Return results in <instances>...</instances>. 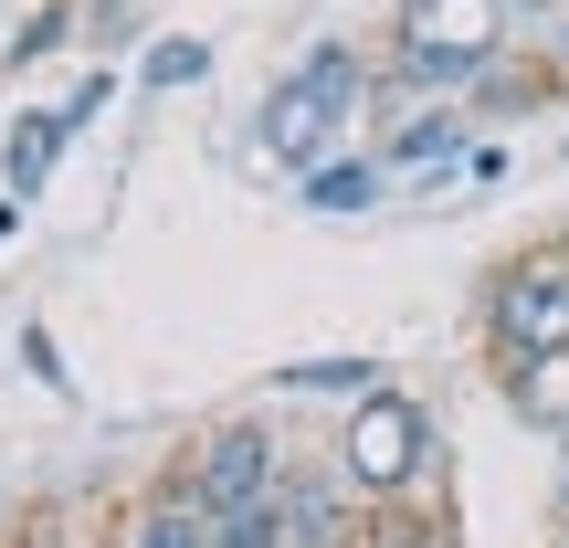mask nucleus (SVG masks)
Instances as JSON below:
<instances>
[{
	"label": "nucleus",
	"mask_w": 569,
	"mask_h": 548,
	"mask_svg": "<svg viewBox=\"0 0 569 548\" xmlns=\"http://www.w3.org/2000/svg\"><path fill=\"white\" fill-rule=\"evenodd\" d=\"M369 96H380V74H369L348 42H306L296 74H274V84H264V159H274V169H296V180H317L327 148L359 127V106H369Z\"/></svg>",
	"instance_id": "f257e3e1"
},
{
	"label": "nucleus",
	"mask_w": 569,
	"mask_h": 548,
	"mask_svg": "<svg viewBox=\"0 0 569 548\" xmlns=\"http://www.w3.org/2000/svg\"><path fill=\"white\" fill-rule=\"evenodd\" d=\"M507 0H401L390 21V53H401V84L422 96H475V84L507 63Z\"/></svg>",
	"instance_id": "f03ea898"
},
{
	"label": "nucleus",
	"mask_w": 569,
	"mask_h": 548,
	"mask_svg": "<svg viewBox=\"0 0 569 548\" xmlns=\"http://www.w3.org/2000/svg\"><path fill=\"white\" fill-rule=\"evenodd\" d=\"M338 475H348V496H359V507H401V496L432 475V411L411 401L401 380H390L380 401L348 411V432H338Z\"/></svg>",
	"instance_id": "7ed1b4c3"
},
{
	"label": "nucleus",
	"mask_w": 569,
	"mask_h": 548,
	"mask_svg": "<svg viewBox=\"0 0 569 548\" xmlns=\"http://www.w3.org/2000/svg\"><path fill=\"white\" fill-rule=\"evenodd\" d=\"M486 359H496V380L569 359V253H528L486 285Z\"/></svg>",
	"instance_id": "20e7f679"
},
{
	"label": "nucleus",
	"mask_w": 569,
	"mask_h": 548,
	"mask_svg": "<svg viewBox=\"0 0 569 548\" xmlns=\"http://www.w3.org/2000/svg\"><path fill=\"white\" fill-rule=\"evenodd\" d=\"M180 496L211 517V528H222V517H243V507H264V496H284V444H274V422H253V411L211 422L201 454L180 465Z\"/></svg>",
	"instance_id": "39448f33"
},
{
	"label": "nucleus",
	"mask_w": 569,
	"mask_h": 548,
	"mask_svg": "<svg viewBox=\"0 0 569 548\" xmlns=\"http://www.w3.org/2000/svg\"><path fill=\"white\" fill-rule=\"evenodd\" d=\"M348 475L327 465V475H296L284 465V528H296V548H348Z\"/></svg>",
	"instance_id": "423d86ee"
},
{
	"label": "nucleus",
	"mask_w": 569,
	"mask_h": 548,
	"mask_svg": "<svg viewBox=\"0 0 569 548\" xmlns=\"http://www.w3.org/2000/svg\"><path fill=\"white\" fill-rule=\"evenodd\" d=\"M274 390H306V401L359 411V401H380V390H390V359H284Z\"/></svg>",
	"instance_id": "0eeeda50"
},
{
	"label": "nucleus",
	"mask_w": 569,
	"mask_h": 548,
	"mask_svg": "<svg viewBox=\"0 0 569 548\" xmlns=\"http://www.w3.org/2000/svg\"><path fill=\"white\" fill-rule=\"evenodd\" d=\"M465 138H475V117L443 96V106H422V117H411L401 138H390V159H380V169H453V159H475Z\"/></svg>",
	"instance_id": "6e6552de"
},
{
	"label": "nucleus",
	"mask_w": 569,
	"mask_h": 548,
	"mask_svg": "<svg viewBox=\"0 0 569 548\" xmlns=\"http://www.w3.org/2000/svg\"><path fill=\"white\" fill-rule=\"evenodd\" d=\"M507 401L528 432H549V444H569V359H538V369H507Z\"/></svg>",
	"instance_id": "1a4fd4ad"
},
{
	"label": "nucleus",
	"mask_w": 569,
	"mask_h": 548,
	"mask_svg": "<svg viewBox=\"0 0 569 548\" xmlns=\"http://www.w3.org/2000/svg\"><path fill=\"white\" fill-rule=\"evenodd\" d=\"M63 138H74V127H63V106H42V117H21V127H11V159H0V169H11V201H32V190L53 180Z\"/></svg>",
	"instance_id": "9d476101"
},
{
	"label": "nucleus",
	"mask_w": 569,
	"mask_h": 548,
	"mask_svg": "<svg viewBox=\"0 0 569 548\" xmlns=\"http://www.w3.org/2000/svg\"><path fill=\"white\" fill-rule=\"evenodd\" d=\"M127 548H211V517L190 507L180 486H169V496H148V517L127 528Z\"/></svg>",
	"instance_id": "9b49d317"
},
{
	"label": "nucleus",
	"mask_w": 569,
	"mask_h": 548,
	"mask_svg": "<svg viewBox=\"0 0 569 548\" xmlns=\"http://www.w3.org/2000/svg\"><path fill=\"white\" fill-rule=\"evenodd\" d=\"M380 201V169L369 159H327L317 180H306V211H369Z\"/></svg>",
	"instance_id": "f8f14e48"
},
{
	"label": "nucleus",
	"mask_w": 569,
	"mask_h": 548,
	"mask_svg": "<svg viewBox=\"0 0 569 548\" xmlns=\"http://www.w3.org/2000/svg\"><path fill=\"white\" fill-rule=\"evenodd\" d=\"M211 548H296V528H284V496H264V507H243V517H222V528H211Z\"/></svg>",
	"instance_id": "ddd939ff"
},
{
	"label": "nucleus",
	"mask_w": 569,
	"mask_h": 548,
	"mask_svg": "<svg viewBox=\"0 0 569 548\" xmlns=\"http://www.w3.org/2000/svg\"><path fill=\"white\" fill-rule=\"evenodd\" d=\"M148 84H201L211 74V42H190V32H169V42H148V63H138Z\"/></svg>",
	"instance_id": "4468645a"
},
{
	"label": "nucleus",
	"mask_w": 569,
	"mask_h": 548,
	"mask_svg": "<svg viewBox=\"0 0 569 548\" xmlns=\"http://www.w3.org/2000/svg\"><path fill=\"white\" fill-rule=\"evenodd\" d=\"M63 32H74V0H53V11H32V21H21V42H11V53H21V63H42V53H53Z\"/></svg>",
	"instance_id": "2eb2a0df"
},
{
	"label": "nucleus",
	"mask_w": 569,
	"mask_h": 548,
	"mask_svg": "<svg viewBox=\"0 0 569 548\" xmlns=\"http://www.w3.org/2000/svg\"><path fill=\"white\" fill-rule=\"evenodd\" d=\"M106 96H117V63H96V74L63 96V127H84V117H106Z\"/></svg>",
	"instance_id": "dca6fc26"
},
{
	"label": "nucleus",
	"mask_w": 569,
	"mask_h": 548,
	"mask_svg": "<svg viewBox=\"0 0 569 548\" xmlns=\"http://www.w3.org/2000/svg\"><path fill=\"white\" fill-rule=\"evenodd\" d=\"M21 359H32V380H42V390H63V348L42 338V327H21Z\"/></svg>",
	"instance_id": "f3484780"
},
{
	"label": "nucleus",
	"mask_w": 569,
	"mask_h": 548,
	"mask_svg": "<svg viewBox=\"0 0 569 548\" xmlns=\"http://www.w3.org/2000/svg\"><path fill=\"white\" fill-rule=\"evenodd\" d=\"M559 11L569 0H507V21H528V32H559Z\"/></svg>",
	"instance_id": "a211bd4d"
},
{
	"label": "nucleus",
	"mask_w": 569,
	"mask_h": 548,
	"mask_svg": "<svg viewBox=\"0 0 569 548\" xmlns=\"http://www.w3.org/2000/svg\"><path fill=\"white\" fill-rule=\"evenodd\" d=\"M380 548H443V538H432L422 517H390V528H380Z\"/></svg>",
	"instance_id": "6ab92c4d"
},
{
	"label": "nucleus",
	"mask_w": 569,
	"mask_h": 548,
	"mask_svg": "<svg viewBox=\"0 0 569 548\" xmlns=\"http://www.w3.org/2000/svg\"><path fill=\"white\" fill-rule=\"evenodd\" d=\"M549 53H559V63H569V11H559V32H549Z\"/></svg>",
	"instance_id": "aec40b11"
}]
</instances>
